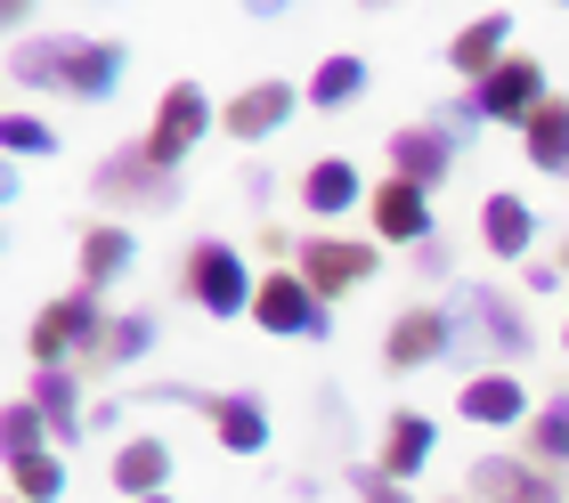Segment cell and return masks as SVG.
I'll list each match as a JSON object with an SVG mask.
<instances>
[{
    "label": "cell",
    "mask_w": 569,
    "mask_h": 503,
    "mask_svg": "<svg viewBox=\"0 0 569 503\" xmlns=\"http://www.w3.org/2000/svg\"><path fill=\"white\" fill-rule=\"evenodd\" d=\"M58 495H66V455L9 463V503H58Z\"/></svg>",
    "instance_id": "29"
},
{
    "label": "cell",
    "mask_w": 569,
    "mask_h": 503,
    "mask_svg": "<svg viewBox=\"0 0 569 503\" xmlns=\"http://www.w3.org/2000/svg\"><path fill=\"white\" fill-rule=\"evenodd\" d=\"M301 98L318 105V114H342V105H358V98H367V58H358V49H333V58L301 82Z\"/></svg>",
    "instance_id": "26"
},
{
    "label": "cell",
    "mask_w": 569,
    "mask_h": 503,
    "mask_svg": "<svg viewBox=\"0 0 569 503\" xmlns=\"http://www.w3.org/2000/svg\"><path fill=\"white\" fill-rule=\"evenodd\" d=\"M456 301L472 309V333H480V350L497 365H521L537 350V325L521 316V301H512L505 284H456Z\"/></svg>",
    "instance_id": "9"
},
{
    "label": "cell",
    "mask_w": 569,
    "mask_h": 503,
    "mask_svg": "<svg viewBox=\"0 0 569 503\" xmlns=\"http://www.w3.org/2000/svg\"><path fill=\"white\" fill-rule=\"evenodd\" d=\"M382 365L391 374H423V365H456V309L416 301L407 316L382 325Z\"/></svg>",
    "instance_id": "7"
},
{
    "label": "cell",
    "mask_w": 569,
    "mask_h": 503,
    "mask_svg": "<svg viewBox=\"0 0 569 503\" xmlns=\"http://www.w3.org/2000/svg\"><path fill=\"white\" fill-rule=\"evenodd\" d=\"M505 58H512V9H488V17H472V24L448 41V73H456L463 90H480Z\"/></svg>",
    "instance_id": "16"
},
{
    "label": "cell",
    "mask_w": 569,
    "mask_h": 503,
    "mask_svg": "<svg viewBox=\"0 0 569 503\" xmlns=\"http://www.w3.org/2000/svg\"><path fill=\"white\" fill-rule=\"evenodd\" d=\"M472 503H569V495L529 455H480L472 463Z\"/></svg>",
    "instance_id": "14"
},
{
    "label": "cell",
    "mask_w": 569,
    "mask_h": 503,
    "mask_svg": "<svg viewBox=\"0 0 569 503\" xmlns=\"http://www.w3.org/2000/svg\"><path fill=\"white\" fill-rule=\"evenodd\" d=\"M0 439H9V463L58 455V446H49V422H41V406H33V399H9V406H0Z\"/></svg>",
    "instance_id": "28"
},
{
    "label": "cell",
    "mask_w": 569,
    "mask_h": 503,
    "mask_svg": "<svg viewBox=\"0 0 569 503\" xmlns=\"http://www.w3.org/2000/svg\"><path fill=\"white\" fill-rule=\"evenodd\" d=\"M546 98H553V90H546V58L512 49V58H505V66L480 82V114H488V122H512V130H521V122H529Z\"/></svg>",
    "instance_id": "13"
},
{
    "label": "cell",
    "mask_w": 569,
    "mask_h": 503,
    "mask_svg": "<svg viewBox=\"0 0 569 503\" xmlns=\"http://www.w3.org/2000/svg\"><path fill=\"white\" fill-rule=\"evenodd\" d=\"M252 325L277 333V341H326L333 333V301H318L293 269H269L261 293H252Z\"/></svg>",
    "instance_id": "6"
},
{
    "label": "cell",
    "mask_w": 569,
    "mask_h": 503,
    "mask_svg": "<svg viewBox=\"0 0 569 503\" xmlns=\"http://www.w3.org/2000/svg\"><path fill=\"white\" fill-rule=\"evenodd\" d=\"M480 244L497 252V260H521V252L537 244V211H529V195H488V203H480Z\"/></svg>",
    "instance_id": "25"
},
{
    "label": "cell",
    "mask_w": 569,
    "mask_h": 503,
    "mask_svg": "<svg viewBox=\"0 0 569 503\" xmlns=\"http://www.w3.org/2000/svg\"><path fill=\"white\" fill-rule=\"evenodd\" d=\"M293 105H309V98L284 82V73H261V82H244L237 98L220 105V130H228L237 147H261V139H277V130L293 122Z\"/></svg>",
    "instance_id": "10"
},
{
    "label": "cell",
    "mask_w": 569,
    "mask_h": 503,
    "mask_svg": "<svg viewBox=\"0 0 569 503\" xmlns=\"http://www.w3.org/2000/svg\"><path fill=\"white\" fill-rule=\"evenodd\" d=\"M269 195H277V179H269V171H261V163H252V171H244V203H252V211H261V203H269Z\"/></svg>",
    "instance_id": "34"
},
{
    "label": "cell",
    "mask_w": 569,
    "mask_h": 503,
    "mask_svg": "<svg viewBox=\"0 0 569 503\" xmlns=\"http://www.w3.org/2000/svg\"><path fill=\"white\" fill-rule=\"evenodd\" d=\"M367 220H375V244H431V195L423 188H407V179L382 171V188L367 195Z\"/></svg>",
    "instance_id": "17"
},
{
    "label": "cell",
    "mask_w": 569,
    "mask_h": 503,
    "mask_svg": "<svg viewBox=\"0 0 569 503\" xmlns=\"http://www.w3.org/2000/svg\"><path fill=\"white\" fill-rule=\"evenodd\" d=\"M456 414L480 422V431H512V422L537 414V399H529V382L512 374V365H480V374L456 390Z\"/></svg>",
    "instance_id": "12"
},
{
    "label": "cell",
    "mask_w": 569,
    "mask_h": 503,
    "mask_svg": "<svg viewBox=\"0 0 569 503\" xmlns=\"http://www.w3.org/2000/svg\"><path fill=\"white\" fill-rule=\"evenodd\" d=\"M521 455H529L537 471H553V480L569 471V390H561V399H546V406L521 422Z\"/></svg>",
    "instance_id": "27"
},
{
    "label": "cell",
    "mask_w": 569,
    "mask_h": 503,
    "mask_svg": "<svg viewBox=\"0 0 569 503\" xmlns=\"http://www.w3.org/2000/svg\"><path fill=\"white\" fill-rule=\"evenodd\" d=\"M212 130H220V105L203 98V82H171L163 98H154V122H147V139H139V147H147L163 171H179L203 139H212Z\"/></svg>",
    "instance_id": "3"
},
{
    "label": "cell",
    "mask_w": 569,
    "mask_h": 503,
    "mask_svg": "<svg viewBox=\"0 0 569 503\" xmlns=\"http://www.w3.org/2000/svg\"><path fill=\"white\" fill-rule=\"evenodd\" d=\"M154 503H171V495H154Z\"/></svg>",
    "instance_id": "36"
},
{
    "label": "cell",
    "mask_w": 569,
    "mask_h": 503,
    "mask_svg": "<svg viewBox=\"0 0 569 503\" xmlns=\"http://www.w3.org/2000/svg\"><path fill=\"white\" fill-rule=\"evenodd\" d=\"M9 82L107 105L122 82H131V49L107 41V33H24V41H9Z\"/></svg>",
    "instance_id": "1"
},
{
    "label": "cell",
    "mask_w": 569,
    "mask_h": 503,
    "mask_svg": "<svg viewBox=\"0 0 569 503\" xmlns=\"http://www.w3.org/2000/svg\"><path fill=\"white\" fill-rule=\"evenodd\" d=\"M98 333H107V309H98L90 284H73V293L41 301L33 316V365H66V358H90Z\"/></svg>",
    "instance_id": "5"
},
{
    "label": "cell",
    "mask_w": 569,
    "mask_h": 503,
    "mask_svg": "<svg viewBox=\"0 0 569 503\" xmlns=\"http://www.w3.org/2000/svg\"><path fill=\"white\" fill-rule=\"evenodd\" d=\"M179 293L203 316H244L252 293H261V276H252V260L228 244V235H196V244L179 252Z\"/></svg>",
    "instance_id": "2"
},
{
    "label": "cell",
    "mask_w": 569,
    "mask_h": 503,
    "mask_svg": "<svg viewBox=\"0 0 569 503\" xmlns=\"http://www.w3.org/2000/svg\"><path fill=\"white\" fill-rule=\"evenodd\" d=\"M0 147H9L17 163H33V154H58V147H66V130H49L41 114H24V105H17V114L0 122Z\"/></svg>",
    "instance_id": "30"
},
{
    "label": "cell",
    "mask_w": 569,
    "mask_h": 503,
    "mask_svg": "<svg viewBox=\"0 0 569 503\" xmlns=\"http://www.w3.org/2000/svg\"><path fill=\"white\" fill-rule=\"evenodd\" d=\"M203 422H212L220 455H269V406H261V399H244V390H212Z\"/></svg>",
    "instance_id": "20"
},
{
    "label": "cell",
    "mask_w": 569,
    "mask_h": 503,
    "mask_svg": "<svg viewBox=\"0 0 569 503\" xmlns=\"http://www.w3.org/2000/svg\"><path fill=\"white\" fill-rule=\"evenodd\" d=\"M154 341H163V325H154L147 309H122V316H107V333H98V350L82 365H90V374H114V365H139Z\"/></svg>",
    "instance_id": "23"
},
{
    "label": "cell",
    "mask_w": 569,
    "mask_h": 503,
    "mask_svg": "<svg viewBox=\"0 0 569 503\" xmlns=\"http://www.w3.org/2000/svg\"><path fill=\"white\" fill-rule=\"evenodd\" d=\"M561 350H569V316H561Z\"/></svg>",
    "instance_id": "35"
},
{
    "label": "cell",
    "mask_w": 569,
    "mask_h": 503,
    "mask_svg": "<svg viewBox=\"0 0 569 503\" xmlns=\"http://www.w3.org/2000/svg\"><path fill=\"white\" fill-rule=\"evenodd\" d=\"M521 154H529L546 179H569V98H546V105L521 122Z\"/></svg>",
    "instance_id": "24"
},
{
    "label": "cell",
    "mask_w": 569,
    "mask_h": 503,
    "mask_svg": "<svg viewBox=\"0 0 569 503\" xmlns=\"http://www.w3.org/2000/svg\"><path fill=\"white\" fill-rule=\"evenodd\" d=\"M439 455V422L431 414H416V406H399L391 422H382V471H391V480L407 487L416 480V471Z\"/></svg>",
    "instance_id": "22"
},
{
    "label": "cell",
    "mask_w": 569,
    "mask_h": 503,
    "mask_svg": "<svg viewBox=\"0 0 569 503\" xmlns=\"http://www.w3.org/2000/svg\"><path fill=\"white\" fill-rule=\"evenodd\" d=\"M480 122H488V114H480V90H463V98L448 105V122H439V130H448V139H456V154H463V147L480 139Z\"/></svg>",
    "instance_id": "32"
},
{
    "label": "cell",
    "mask_w": 569,
    "mask_h": 503,
    "mask_svg": "<svg viewBox=\"0 0 569 503\" xmlns=\"http://www.w3.org/2000/svg\"><path fill=\"white\" fill-rule=\"evenodd\" d=\"M375 269H382V244H367V235H309L301 260H293V276H301L318 301L358 293V284H367Z\"/></svg>",
    "instance_id": "8"
},
{
    "label": "cell",
    "mask_w": 569,
    "mask_h": 503,
    "mask_svg": "<svg viewBox=\"0 0 569 503\" xmlns=\"http://www.w3.org/2000/svg\"><path fill=\"white\" fill-rule=\"evenodd\" d=\"M448 269H456V244H448V235L416 244V276H423V284H448Z\"/></svg>",
    "instance_id": "33"
},
{
    "label": "cell",
    "mask_w": 569,
    "mask_h": 503,
    "mask_svg": "<svg viewBox=\"0 0 569 503\" xmlns=\"http://www.w3.org/2000/svg\"><path fill=\"white\" fill-rule=\"evenodd\" d=\"M382 171L431 195V188H448V171H456V139H448L439 122H407V130L382 139Z\"/></svg>",
    "instance_id": "11"
},
{
    "label": "cell",
    "mask_w": 569,
    "mask_h": 503,
    "mask_svg": "<svg viewBox=\"0 0 569 503\" xmlns=\"http://www.w3.org/2000/svg\"><path fill=\"white\" fill-rule=\"evenodd\" d=\"M350 487H358V503H416L382 463H350Z\"/></svg>",
    "instance_id": "31"
},
{
    "label": "cell",
    "mask_w": 569,
    "mask_h": 503,
    "mask_svg": "<svg viewBox=\"0 0 569 503\" xmlns=\"http://www.w3.org/2000/svg\"><path fill=\"white\" fill-rule=\"evenodd\" d=\"M367 195H375V188H367V171H358L350 154H318V163L301 171V195H293V203L309 211V220H342V211L367 203Z\"/></svg>",
    "instance_id": "19"
},
{
    "label": "cell",
    "mask_w": 569,
    "mask_h": 503,
    "mask_svg": "<svg viewBox=\"0 0 569 503\" xmlns=\"http://www.w3.org/2000/svg\"><path fill=\"white\" fill-rule=\"evenodd\" d=\"M24 399L41 406V422H49V439H58V446H73V439L90 431V406H82V374H73V365H33Z\"/></svg>",
    "instance_id": "18"
},
{
    "label": "cell",
    "mask_w": 569,
    "mask_h": 503,
    "mask_svg": "<svg viewBox=\"0 0 569 503\" xmlns=\"http://www.w3.org/2000/svg\"><path fill=\"white\" fill-rule=\"evenodd\" d=\"M171 439H154V431H139V439H122L114 455H107V480H114V495L122 503H154L171 487Z\"/></svg>",
    "instance_id": "15"
},
{
    "label": "cell",
    "mask_w": 569,
    "mask_h": 503,
    "mask_svg": "<svg viewBox=\"0 0 569 503\" xmlns=\"http://www.w3.org/2000/svg\"><path fill=\"white\" fill-rule=\"evenodd\" d=\"M463 503H472V495H463Z\"/></svg>",
    "instance_id": "37"
},
{
    "label": "cell",
    "mask_w": 569,
    "mask_h": 503,
    "mask_svg": "<svg viewBox=\"0 0 569 503\" xmlns=\"http://www.w3.org/2000/svg\"><path fill=\"white\" fill-rule=\"evenodd\" d=\"M90 195L107 203V211H171V203H179V171H163V163L131 139V147H114L107 163L90 171Z\"/></svg>",
    "instance_id": "4"
},
{
    "label": "cell",
    "mask_w": 569,
    "mask_h": 503,
    "mask_svg": "<svg viewBox=\"0 0 569 503\" xmlns=\"http://www.w3.org/2000/svg\"><path fill=\"white\" fill-rule=\"evenodd\" d=\"M73 252H82V284H90V293H107L114 276H131V269H139V235L122 228V220H90Z\"/></svg>",
    "instance_id": "21"
}]
</instances>
